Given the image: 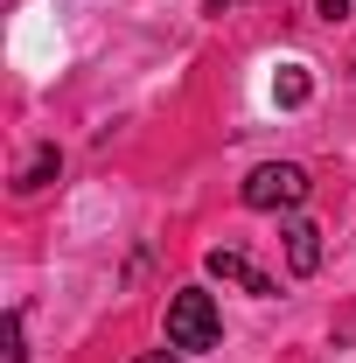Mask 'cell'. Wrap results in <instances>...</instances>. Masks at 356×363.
<instances>
[{
    "label": "cell",
    "mask_w": 356,
    "mask_h": 363,
    "mask_svg": "<svg viewBox=\"0 0 356 363\" xmlns=\"http://www.w3.org/2000/svg\"><path fill=\"white\" fill-rule=\"evenodd\" d=\"M223 321H217V301L203 294V286H182L175 301H168V350H189V357H203V350H217Z\"/></svg>",
    "instance_id": "obj_1"
},
{
    "label": "cell",
    "mask_w": 356,
    "mask_h": 363,
    "mask_svg": "<svg viewBox=\"0 0 356 363\" xmlns=\"http://www.w3.org/2000/svg\"><path fill=\"white\" fill-rule=\"evenodd\" d=\"M140 363H182V357H168V350H147V357H140Z\"/></svg>",
    "instance_id": "obj_9"
},
{
    "label": "cell",
    "mask_w": 356,
    "mask_h": 363,
    "mask_svg": "<svg viewBox=\"0 0 356 363\" xmlns=\"http://www.w3.org/2000/svg\"><path fill=\"white\" fill-rule=\"evenodd\" d=\"M287 266H294V279H308L321 266V230L314 224H287Z\"/></svg>",
    "instance_id": "obj_4"
},
{
    "label": "cell",
    "mask_w": 356,
    "mask_h": 363,
    "mask_svg": "<svg viewBox=\"0 0 356 363\" xmlns=\"http://www.w3.org/2000/svg\"><path fill=\"white\" fill-rule=\"evenodd\" d=\"M203 266L217 272V279H230L238 294H259V301H266V294H279V286H272V272H259L252 259H245V252H238V245H217V252H210Z\"/></svg>",
    "instance_id": "obj_3"
},
{
    "label": "cell",
    "mask_w": 356,
    "mask_h": 363,
    "mask_svg": "<svg viewBox=\"0 0 356 363\" xmlns=\"http://www.w3.org/2000/svg\"><path fill=\"white\" fill-rule=\"evenodd\" d=\"M272 98H279L287 112H294V105H308V98H314V77H308V63H279V70H272Z\"/></svg>",
    "instance_id": "obj_5"
},
{
    "label": "cell",
    "mask_w": 356,
    "mask_h": 363,
    "mask_svg": "<svg viewBox=\"0 0 356 363\" xmlns=\"http://www.w3.org/2000/svg\"><path fill=\"white\" fill-rule=\"evenodd\" d=\"M308 168H294V161H266V168H252V175H245V189H238V196H245V210H301V203H308Z\"/></svg>",
    "instance_id": "obj_2"
},
{
    "label": "cell",
    "mask_w": 356,
    "mask_h": 363,
    "mask_svg": "<svg viewBox=\"0 0 356 363\" xmlns=\"http://www.w3.org/2000/svg\"><path fill=\"white\" fill-rule=\"evenodd\" d=\"M350 7H356V0H314V14H321V21H343Z\"/></svg>",
    "instance_id": "obj_8"
},
{
    "label": "cell",
    "mask_w": 356,
    "mask_h": 363,
    "mask_svg": "<svg viewBox=\"0 0 356 363\" xmlns=\"http://www.w3.org/2000/svg\"><path fill=\"white\" fill-rule=\"evenodd\" d=\"M7 363H28V342H21V315H7Z\"/></svg>",
    "instance_id": "obj_7"
},
{
    "label": "cell",
    "mask_w": 356,
    "mask_h": 363,
    "mask_svg": "<svg viewBox=\"0 0 356 363\" xmlns=\"http://www.w3.org/2000/svg\"><path fill=\"white\" fill-rule=\"evenodd\" d=\"M56 175H63V154H56V147H35V154H28V168L14 175V189H21V196H35V189H49Z\"/></svg>",
    "instance_id": "obj_6"
}]
</instances>
